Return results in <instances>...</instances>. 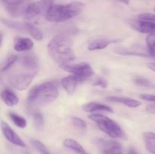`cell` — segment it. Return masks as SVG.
Returning a JSON list of instances; mask_svg holds the SVG:
<instances>
[{"mask_svg":"<svg viewBox=\"0 0 155 154\" xmlns=\"http://www.w3.org/2000/svg\"><path fill=\"white\" fill-rule=\"evenodd\" d=\"M107 101L110 102H116L120 103V104H124L129 107H137L141 105L140 101H137L136 99H133L130 98H126V97H115V96H110L106 98Z\"/></svg>","mask_w":155,"mask_h":154,"instance_id":"19","label":"cell"},{"mask_svg":"<svg viewBox=\"0 0 155 154\" xmlns=\"http://www.w3.org/2000/svg\"><path fill=\"white\" fill-rule=\"evenodd\" d=\"M148 52L149 54L150 57L155 58V49H148Z\"/></svg>","mask_w":155,"mask_h":154,"instance_id":"33","label":"cell"},{"mask_svg":"<svg viewBox=\"0 0 155 154\" xmlns=\"http://www.w3.org/2000/svg\"><path fill=\"white\" fill-rule=\"evenodd\" d=\"M3 24L12 30H19V31L26 32L30 34L35 40L41 41L43 39V33L34 24L30 23H22L18 21H11V20L2 19V20Z\"/></svg>","mask_w":155,"mask_h":154,"instance_id":"5","label":"cell"},{"mask_svg":"<svg viewBox=\"0 0 155 154\" xmlns=\"http://www.w3.org/2000/svg\"><path fill=\"white\" fill-rule=\"evenodd\" d=\"M1 98L3 102L9 107L16 106L19 103V98L17 96L16 94L8 88H5L2 91Z\"/></svg>","mask_w":155,"mask_h":154,"instance_id":"16","label":"cell"},{"mask_svg":"<svg viewBox=\"0 0 155 154\" xmlns=\"http://www.w3.org/2000/svg\"><path fill=\"white\" fill-rule=\"evenodd\" d=\"M134 82L136 83L138 85L143 86V87H147V88H153L154 87V85L151 82H150L148 79L144 78V77H136L134 79Z\"/></svg>","mask_w":155,"mask_h":154,"instance_id":"27","label":"cell"},{"mask_svg":"<svg viewBox=\"0 0 155 154\" xmlns=\"http://www.w3.org/2000/svg\"><path fill=\"white\" fill-rule=\"evenodd\" d=\"M146 111L149 113L155 114V103H154V104H149V105L147 106Z\"/></svg>","mask_w":155,"mask_h":154,"instance_id":"32","label":"cell"},{"mask_svg":"<svg viewBox=\"0 0 155 154\" xmlns=\"http://www.w3.org/2000/svg\"><path fill=\"white\" fill-rule=\"evenodd\" d=\"M58 95V89L56 85L51 82H46L33 88L29 92L27 101L32 105L43 106L55 101Z\"/></svg>","mask_w":155,"mask_h":154,"instance_id":"3","label":"cell"},{"mask_svg":"<svg viewBox=\"0 0 155 154\" xmlns=\"http://www.w3.org/2000/svg\"><path fill=\"white\" fill-rule=\"evenodd\" d=\"M82 109L87 113H94V112L97 111H104L108 112V113L114 112L113 110L108 106L96 102H89L87 104H83L82 106Z\"/></svg>","mask_w":155,"mask_h":154,"instance_id":"17","label":"cell"},{"mask_svg":"<svg viewBox=\"0 0 155 154\" xmlns=\"http://www.w3.org/2000/svg\"><path fill=\"white\" fill-rule=\"evenodd\" d=\"M71 122L72 124L76 127V128H79V129L81 130H86L87 128V125H86V122H85L83 119H80V118L77 117V116H73L71 118Z\"/></svg>","mask_w":155,"mask_h":154,"instance_id":"28","label":"cell"},{"mask_svg":"<svg viewBox=\"0 0 155 154\" xmlns=\"http://www.w3.org/2000/svg\"><path fill=\"white\" fill-rule=\"evenodd\" d=\"M1 128L3 134L5 137L8 140L10 143L16 145V146H21V147H26V143L20 137V136L8 125L4 121H1Z\"/></svg>","mask_w":155,"mask_h":154,"instance_id":"12","label":"cell"},{"mask_svg":"<svg viewBox=\"0 0 155 154\" xmlns=\"http://www.w3.org/2000/svg\"><path fill=\"white\" fill-rule=\"evenodd\" d=\"M85 7L86 5L80 2H73L65 5L53 4L45 14V19L49 22H63L80 14Z\"/></svg>","mask_w":155,"mask_h":154,"instance_id":"2","label":"cell"},{"mask_svg":"<svg viewBox=\"0 0 155 154\" xmlns=\"http://www.w3.org/2000/svg\"><path fill=\"white\" fill-rule=\"evenodd\" d=\"M154 12H155V7H154Z\"/></svg>","mask_w":155,"mask_h":154,"instance_id":"37","label":"cell"},{"mask_svg":"<svg viewBox=\"0 0 155 154\" xmlns=\"http://www.w3.org/2000/svg\"><path fill=\"white\" fill-rule=\"evenodd\" d=\"M20 63L24 68L30 71L32 73L36 74L39 69V60L33 54H29L24 55L20 59Z\"/></svg>","mask_w":155,"mask_h":154,"instance_id":"13","label":"cell"},{"mask_svg":"<svg viewBox=\"0 0 155 154\" xmlns=\"http://www.w3.org/2000/svg\"><path fill=\"white\" fill-rule=\"evenodd\" d=\"M33 124L36 127V129L41 130L43 128L45 125V121H44V116L40 113H35L33 115Z\"/></svg>","mask_w":155,"mask_h":154,"instance_id":"25","label":"cell"},{"mask_svg":"<svg viewBox=\"0 0 155 154\" xmlns=\"http://www.w3.org/2000/svg\"></svg>","mask_w":155,"mask_h":154,"instance_id":"39","label":"cell"},{"mask_svg":"<svg viewBox=\"0 0 155 154\" xmlns=\"http://www.w3.org/2000/svg\"><path fill=\"white\" fill-rule=\"evenodd\" d=\"M144 141L148 152L155 154V133L147 131L143 134Z\"/></svg>","mask_w":155,"mask_h":154,"instance_id":"21","label":"cell"},{"mask_svg":"<svg viewBox=\"0 0 155 154\" xmlns=\"http://www.w3.org/2000/svg\"><path fill=\"white\" fill-rule=\"evenodd\" d=\"M63 144L65 147L74 151L77 154H89V152L82 146V145H80L78 142L76 141L75 140H73V139H65L63 142Z\"/></svg>","mask_w":155,"mask_h":154,"instance_id":"20","label":"cell"},{"mask_svg":"<svg viewBox=\"0 0 155 154\" xmlns=\"http://www.w3.org/2000/svg\"><path fill=\"white\" fill-rule=\"evenodd\" d=\"M5 9L13 18L25 15L27 7L31 3L30 0H2Z\"/></svg>","mask_w":155,"mask_h":154,"instance_id":"8","label":"cell"},{"mask_svg":"<svg viewBox=\"0 0 155 154\" xmlns=\"http://www.w3.org/2000/svg\"><path fill=\"white\" fill-rule=\"evenodd\" d=\"M116 52L117 54H122V55H132V56H138V57H151L148 52H140V51H128L125 49H117Z\"/></svg>","mask_w":155,"mask_h":154,"instance_id":"24","label":"cell"},{"mask_svg":"<svg viewBox=\"0 0 155 154\" xmlns=\"http://www.w3.org/2000/svg\"><path fill=\"white\" fill-rule=\"evenodd\" d=\"M48 55L60 66L68 64L75 59L71 40L64 34H58L51 39L47 46Z\"/></svg>","mask_w":155,"mask_h":154,"instance_id":"1","label":"cell"},{"mask_svg":"<svg viewBox=\"0 0 155 154\" xmlns=\"http://www.w3.org/2000/svg\"><path fill=\"white\" fill-rule=\"evenodd\" d=\"M117 1L120 2L122 3H124V4L126 5H129V3H130V0H117Z\"/></svg>","mask_w":155,"mask_h":154,"instance_id":"36","label":"cell"},{"mask_svg":"<svg viewBox=\"0 0 155 154\" xmlns=\"http://www.w3.org/2000/svg\"><path fill=\"white\" fill-rule=\"evenodd\" d=\"M9 117H10L11 120L13 122V123L18 128H24L27 127V120L24 118H23L22 116H19V115L16 114V113H9Z\"/></svg>","mask_w":155,"mask_h":154,"instance_id":"22","label":"cell"},{"mask_svg":"<svg viewBox=\"0 0 155 154\" xmlns=\"http://www.w3.org/2000/svg\"><path fill=\"white\" fill-rule=\"evenodd\" d=\"M64 70L72 73L78 78H88L93 75L94 69L88 63H80L78 64H64L60 66Z\"/></svg>","mask_w":155,"mask_h":154,"instance_id":"10","label":"cell"},{"mask_svg":"<svg viewBox=\"0 0 155 154\" xmlns=\"http://www.w3.org/2000/svg\"><path fill=\"white\" fill-rule=\"evenodd\" d=\"M36 74L32 72L19 73L9 77L8 82L14 88L18 91H24L30 86Z\"/></svg>","mask_w":155,"mask_h":154,"instance_id":"11","label":"cell"},{"mask_svg":"<svg viewBox=\"0 0 155 154\" xmlns=\"http://www.w3.org/2000/svg\"><path fill=\"white\" fill-rule=\"evenodd\" d=\"M139 98L143 101H149V102L155 103V95H149V94H142L139 95Z\"/></svg>","mask_w":155,"mask_h":154,"instance_id":"31","label":"cell"},{"mask_svg":"<svg viewBox=\"0 0 155 154\" xmlns=\"http://www.w3.org/2000/svg\"><path fill=\"white\" fill-rule=\"evenodd\" d=\"M121 42L120 39H97L91 42L88 46V50L89 51H96V50L104 49L109 45L117 42Z\"/></svg>","mask_w":155,"mask_h":154,"instance_id":"18","label":"cell"},{"mask_svg":"<svg viewBox=\"0 0 155 154\" xmlns=\"http://www.w3.org/2000/svg\"><path fill=\"white\" fill-rule=\"evenodd\" d=\"M95 143L101 154H124L122 145L115 140L97 138Z\"/></svg>","mask_w":155,"mask_h":154,"instance_id":"9","label":"cell"},{"mask_svg":"<svg viewBox=\"0 0 155 154\" xmlns=\"http://www.w3.org/2000/svg\"><path fill=\"white\" fill-rule=\"evenodd\" d=\"M79 82V78L76 75H68L61 79V84L63 88L66 91L68 95H73L77 88Z\"/></svg>","mask_w":155,"mask_h":154,"instance_id":"14","label":"cell"},{"mask_svg":"<svg viewBox=\"0 0 155 154\" xmlns=\"http://www.w3.org/2000/svg\"><path fill=\"white\" fill-rule=\"evenodd\" d=\"M30 142H31L32 145L34 146L35 149L40 154H51L49 151L47 149V148L45 147V145L39 140H36V139H31Z\"/></svg>","mask_w":155,"mask_h":154,"instance_id":"26","label":"cell"},{"mask_svg":"<svg viewBox=\"0 0 155 154\" xmlns=\"http://www.w3.org/2000/svg\"><path fill=\"white\" fill-rule=\"evenodd\" d=\"M89 119L93 121L99 129L113 138L126 139L125 132L119 124L107 116L101 114H91Z\"/></svg>","mask_w":155,"mask_h":154,"instance_id":"4","label":"cell"},{"mask_svg":"<svg viewBox=\"0 0 155 154\" xmlns=\"http://www.w3.org/2000/svg\"><path fill=\"white\" fill-rule=\"evenodd\" d=\"M128 154H139V152L134 148H130L128 151Z\"/></svg>","mask_w":155,"mask_h":154,"instance_id":"35","label":"cell"},{"mask_svg":"<svg viewBox=\"0 0 155 154\" xmlns=\"http://www.w3.org/2000/svg\"><path fill=\"white\" fill-rule=\"evenodd\" d=\"M92 85L94 86H98V87H101L102 88H106L107 86V82L104 79L98 78L97 79L96 81L94 82V83Z\"/></svg>","mask_w":155,"mask_h":154,"instance_id":"30","label":"cell"},{"mask_svg":"<svg viewBox=\"0 0 155 154\" xmlns=\"http://www.w3.org/2000/svg\"><path fill=\"white\" fill-rule=\"evenodd\" d=\"M53 4V0H39L35 2H31L27 7L24 17L26 19L32 20L42 14L45 16L48 9Z\"/></svg>","mask_w":155,"mask_h":154,"instance_id":"7","label":"cell"},{"mask_svg":"<svg viewBox=\"0 0 155 154\" xmlns=\"http://www.w3.org/2000/svg\"><path fill=\"white\" fill-rule=\"evenodd\" d=\"M34 45L30 38L17 37L14 40V49L17 51H26L31 49Z\"/></svg>","mask_w":155,"mask_h":154,"instance_id":"15","label":"cell"},{"mask_svg":"<svg viewBox=\"0 0 155 154\" xmlns=\"http://www.w3.org/2000/svg\"><path fill=\"white\" fill-rule=\"evenodd\" d=\"M147 66H148V67L150 69H151V70L154 71V72H155V63H148Z\"/></svg>","mask_w":155,"mask_h":154,"instance_id":"34","label":"cell"},{"mask_svg":"<svg viewBox=\"0 0 155 154\" xmlns=\"http://www.w3.org/2000/svg\"><path fill=\"white\" fill-rule=\"evenodd\" d=\"M146 44L148 49H155V33L147 36Z\"/></svg>","mask_w":155,"mask_h":154,"instance_id":"29","label":"cell"},{"mask_svg":"<svg viewBox=\"0 0 155 154\" xmlns=\"http://www.w3.org/2000/svg\"><path fill=\"white\" fill-rule=\"evenodd\" d=\"M130 24L134 30L140 33L148 34L155 33V17L150 14H140Z\"/></svg>","mask_w":155,"mask_h":154,"instance_id":"6","label":"cell"},{"mask_svg":"<svg viewBox=\"0 0 155 154\" xmlns=\"http://www.w3.org/2000/svg\"><path fill=\"white\" fill-rule=\"evenodd\" d=\"M18 60V57L15 54L10 55L5 60L3 61V63L1 65V72H5L8 69H10Z\"/></svg>","mask_w":155,"mask_h":154,"instance_id":"23","label":"cell"},{"mask_svg":"<svg viewBox=\"0 0 155 154\" xmlns=\"http://www.w3.org/2000/svg\"><path fill=\"white\" fill-rule=\"evenodd\" d=\"M27 154H28V153H27Z\"/></svg>","mask_w":155,"mask_h":154,"instance_id":"38","label":"cell"}]
</instances>
